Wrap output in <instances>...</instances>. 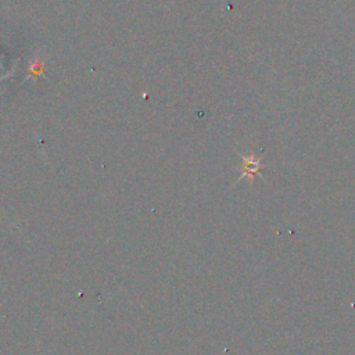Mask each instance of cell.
<instances>
[{"mask_svg":"<svg viewBox=\"0 0 355 355\" xmlns=\"http://www.w3.org/2000/svg\"><path fill=\"white\" fill-rule=\"evenodd\" d=\"M258 166H259V164H258V161H255V159H244V173H243V176L244 175H250L251 178H254L255 176V173H258Z\"/></svg>","mask_w":355,"mask_h":355,"instance_id":"obj_1","label":"cell"}]
</instances>
